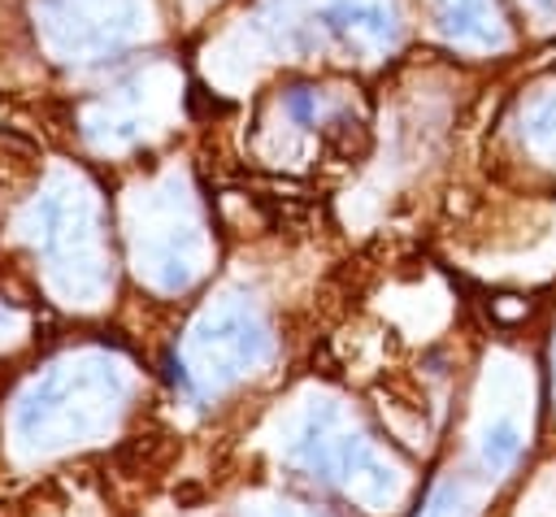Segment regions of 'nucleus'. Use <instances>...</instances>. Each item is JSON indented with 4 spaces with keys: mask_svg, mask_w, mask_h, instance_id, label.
Instances as JSON below:
<instances>
[{
    "mask_svg": "<svg viewBox=\"0 0 556 517\" xmlns=\"http://www.w3.org/2000/svg\"><path fill=\"white\" fill-rule=\"evenodd\" d=\"M443 22L465 43H495L500 39V13L491 0H443Z\"/></svg>",
    "mask_w": 556,
    "mask_h": 517,
    "instance_id": "f257e3e1",
    "label": "nucleus"
},
{
    "mask_svg": "<svg viewBox=\"0 0 556 517\" xmlns=\"http://www.w3.org/2000/svg\"><path fill=\"white\" fill-rule=\"evenodd\" d=\"M534 13H543V17H556V0H526Z\"/></svg>",
    "mask_w": 556,
    "mask_h": 517,
    "instance_id": "f03ea898",
    "label": "nucleus"
}]
</instances>
